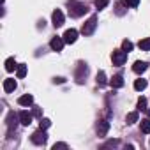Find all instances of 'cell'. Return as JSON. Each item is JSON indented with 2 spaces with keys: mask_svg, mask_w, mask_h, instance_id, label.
<instances>
[{
  "mask_svg": "<svg viewBox=\"0 0 150 150\" xmlns=\"http://www.w3.org/2000/svg\"><path fill=\"white\" fill-rule=\"evenodd\" d=\"M67 9H69V14L72 18H80L87 13V6L81 4V2H76V0H69L67 2Z\"/></svg>",
  "mask_w": 150,
  "mask_h": 150,
  "instance_id": "cell-1",
  "label": "cell"
},
{
  "mask_svg": "<svg viewBox=\"0 0 150 150\" xmlns=\"http://www.w3.org/2000/svg\"><path fill=\"white\" fill-rule=\"evenodd\" d=\"M30 139H32V143H34V145H44V143L48 141L46 129H41V127H39V131H35V132L30 136Z\"/></svg>",
  "mask_w": 150,
  "mask_h": 150,
  "instance_id": "cell-2",
  "label": "cell"
},
{
  "mask_svg": "<svg viewBox=\"0 0 150 150\" xmlns=\"http://www.w3.org/2000/svg\"><path fill=\"white\" fill-rule=\"evenodd\" d=\"M111 60H113V65H124L125 60H127V51L124 50H115L111 53Z\"/></svg>",
  "mask_w": 150,
  "mask_h": 150,
  "instance_id": "cell-3",
  "label": "cell"
},
{
  "mask_svg": "<svg viewBox=\"0 0 150 150\" xmlns=\"http://www.w3.org/2000/svg\"><path fill=\"white\" fill-rule=\"evenodd\" d=\"M18 118H20V115L16 117L14 111H11V113L7 115V120H6V122H7V134H9L7 138H11L13 131H16V127H18Z\"/></svg>",
  "mask_w": 150,
  "mask_h": 150,
  "instance_id": "cell-4",
  "label": "cell"
},
{
  "mask_svg": "<svg viewBox=\"0 0 150 150\" xmlns=\"http://www.w3.org/2000/svg\"><path fill=\"white\" fill-rule=\"evenodd\" d=\"M96 27H97V18L96 16H92L87 23H83V27H81V32H83V35H92L94 34V30H96Z\"/></svg>",
  "mask_w": 150,
  "mask_h": 150,
  "instance_id": "cell-5",
  "label": "cell"
},
{
  "mask_svg": "<svg viewBox=\"0 0 150 150\" xmlns=\"http://www.w3.org/2000/svg\"><path fill=\"white\" fill-rule=\"evenodd\" d=\"M87 72H88V67H87L83 62H80V64H78V71H76V80H78V83H83Z\"/></svg>",
  "mask_w": 150,
  "mask_h": 150,
  "instance_id": "cell-6",
  "label": "cell"
},
{
  "mask_svg": "<svg viewBox=\"0 0 150 150\" xmlns=\"http://www.w3.org/2000/svg\"><path fill=\"white\" fill-rule=\"evenodd\" d=\"M51 21H53V27H55V28H58V27L64 25V14H62L60 9L53 11V14H51Z\"/></svg>",
  "mask_w": 150,
  "mask_h": 150,
  "instance_id": "cell-7",
  "label": "cell"
},
{
  "mask_svg": "<svg viewBox=\"0 0 150 150\" xmlns=\"http://www.w3.org/2000/svg\"><path fill=\"white\" fill-rule=\"evenodd\" d=\"M62 37H64V41L67 44H72V42H76V39H78V32L74 28H69V30H65V34Z\"/></svg>",
  "mask_w": 150,
  "mask_h": 150,
  "instance_id": "cell-8",
  "label": "cell"
},
{
  "mask_svg": "<svg viewBox=\"0 0 150 150\" xmlns=\"http://www.w3.org/2000/svg\"><path fill=\"white\" fill-rule=\"evenodd\" d=\"M64 44H65L64 37H53V39L50 41V46H51V50H53V51H62Z\"/></svg>",
  "mask_w": 150,
  "mask_h": 150,
  "instance_id": "cell-9",
  "label": "cell"
},
{
  "mask_svg": "<svg viewBox=\"0 0 150 150\" xmlns=\"http://www.w3.org/2000/svg\"><path fill=\"white\" fill-rule=\"evenodd\" d=\"M32 117H34V115H32V113H28L27 110L20 111V124H21V125H27V127H28V125L32 124Z\"/></svg>",
  "mask_w": 150,
  "mask_h": 150,
  "instance_id": "cell-10",
  "label": "cell"
},
{
  "mask_svg": "<svg viewBox=\"0 0 150 150\" xmlns=\"http://www.w3.org/2000/svg\"><path fill=\"white\" fill-rule=\"evenodd\" d=\"M108 129H110V124H108L106 120H99V122H97V136L104 138V136L108 134Z\"/></svg>",
  "mask_w": 150,
  "mask_h": 150,
  "instance_id": "cell-11",
  "label": "cell"
},
{
  "mask_svg": "<svg viewBox=\"0 0 150 150\" xmlns=\"http://www.w3.org/2000/svg\"><path fill=\"white\" fill-rule=\"evenodd\" d=\"M146 67H148V64H146V62H141V60H138V62H134V65H132V71H134L136 74H143V72L146 71Z\"/></svg>",
  "mask_w": 150,
  "mask_h": 150,
  "instance_id": "cell-12",
  "label": "cell"
},
{
  "mask_svg": "<svg viewBox=\"0 0 150 150\" xmlns=\"http://www.w3.org/2000/svg\"><path fill=\"white\" fill-rule=\"evenodd\" d=\"M110 83H111L113 88H122L124 87V78L120 76V74H115V76L110 80Z\"/></svg>",
  "mask_w": 150,
  "mask_h": 150,
  "instance_id": "cell-13",
  "label": "cell"
},
{
  "mask_svg": "<svg viewBox=\"0 0 150 150\" xmlns=\"http://www.w3.org/2000/svg\"><path fill=\"white\" fill-rule=\"evenodd\" d=\"M34 103V97L30 96V94H25V96H21L20 99H18V104L20 106H30Z\"/></svg>",
  "mask_w": 150,
  "mask_h": 150,
  "instance_id": "cell-14",
  "label": "cell"
},
{
  "mask_svg": "<svg viewBox=\"0 0 150 150\" xmlns=\"http://www.w3.org/2000/svg\"><path fill=\"white\" fill-rule=\"evenodd\" d=\"M14 88H16V81H14L13 78L4 80V90H6V92H13Z\"/></svg>",
  "mask_w": 150,
  "mask_h": 150,
  "instance_id": "cell-15",
  "label": "cell"
},
{
  "mask_svg": "<svg viewBox=\"0 0 150 150\" xmlns=\"http://www.w3.org/2000/svg\"><path fill=\"white\" fill-rule=\"evenodd\" d=\"M18 65H16V60H14V57H9L7 60H6V71L7 72H11V71H14Z\"/></svg>",
  "mask_w": 150,
  "mask_h": 150,
  "instance_id": "cell-16",
  "label": "cell"
},
{
  "mask_svg": "<svg viewBox=\"0 0 150 150\" xmlns=\"http://www.w3.org/2000/svg\"><path fill=\"white\" fill-rule=\"evenodd\" d=\"M138 46H139V50H143V51H150V37L141 39V41L138 42Z\"/></svg>",
  "mask_w": 150,
  "mask_h": 150,
  "instance_id": "cell-17",
  "label": "cell"
},
{
  "mask_svg": "<svg viewBox=\"0 0 150 150\" xmlns=\"http://www.w3.org/2000/svg\"><path fill=\"white\" fill-rule=\"evenodd\" d=\"M16 76H18V78H25V76H27V65H25V64H20V65L16 67Z\"/></svg>",
  "mask_w": 150,
  "mask_h": 150,
  "instance_id": "cell-18",
  "label": "cell"
},
{
  "mask_svg": "<svg viewBox=\"0 0 150 150\" xmlns=\"http://www.w3.org/2000/svg\"><path fill=\"white\" fill-rule=\"evenodd\" d=\"M134 88H136L138 92H141V90H145V88H146V80H143V78H139V80H136V81H134Z\"/></svg>",
  "mask_w": 150,
  "mask_h": 150,
  "instance_id": "cell-19",
  "label": "cell"
},
{
  "mask_svg": "<svg viewBox=\"0 0 150 150\" xmlns=\"http://www.w3.org/2000/svg\"><path fill=\"white\" fill-rule=\"evenodd\" d=\"M106 83H108V80H106L104 71H99V72H97V85H99V87H104Z\"/></svg>",
  "mask_w": 150,
  "mask_h": 150,
  "instance_id": "cell-20",
  "label": "cell"
},
{
  "mask_svg": "<svg viewBox=\"0 0 150 150\" xmlns=\"http://www.w3.org/2000/svg\"><path fill=\"white\" fill-rule=\"evenodd\" d=\"M138 118H139V115H138V111H131L129 115H127V124H136L138 122Z\"/></svg>",
  "mask_w": 150,
  "mask_h": 150,
  "instance_id": "cell-21",
  "label": "cell"
},
{
  "mask_svg": "<svg viewBox=\"0 0 150 150\" xmlns=\"http://www.w3.org/2000/svg\"><path fill=\"white\" fill-rule=\"evenodd\" d=\"M141 132H145V134H150V118H145V120H141Z\"/></svg>",
  "mask_w": 150,
  "mask_h": 150,
  "instance_id": "cell-22",
  "label": "cell"
},
{
  "mask_svg": "<svg viewBox=\"0 0 150 150\" xmlns=\"http://www.w3.org/2000/svg\"><path fill=\"white\" fill-rule=\"evenodd\" d=\"M146 104H148V103H146L145 97H139V99H138V110H139V111H146V110H148Z\"/></svg>",
  "mask_w": 150,
  "mask_h": 150,
  "instance_id": "cell-23",
  "label": "cell"
},
{
  "mask_svg": "<svg viewBox=\"0 0 150 150\" xmlns=\"http://www.w3.org/2000/svg\"><path fill=\"white\" fill-rule=\"evenodd\" d=\"M122 4H124V6H127V7H138L139 0H122Z\"/></svg>",
  "mask_w": 150,
  "mask_h": 150,
  "instance_id": "cell-24",
  "label": "cell"
},
{
  "mask_svg": "<svg viewBox=\"0 0 150 150\" xmlns=\"http://www.w3.org/2000/svg\"><path fill=\"white\" fill-rule=\"evenodd\" d=\"M94 6H96L97 9H104V7L108 6V0H94Z\"/></svg>",
  "mask_w": 150,
  "mask_h": 150,
  "instance_id": "cell-25",
  "label": "cell"
},
{
  "mask_svg": "<svg viewBox=\"0 0 150 150\" xmlns=\"http://www.w3.org/2000/svg\"><path fill=\"white\" fill-rule=\"evenodd\" d=\"M122 50H124V51H127V53H129V51H131V50H132V42H131V41H127V39H125V41H124V42H122Z\"/></svg>",
  "mask_w": 150,
  "mask_h": 150,
  "instance_id": "cell-26",
  "label": "cell"
},
{
  "mask_svg": "<svg viewBox=\"0 0 150 150\" xmlns=\"http://www.w3.org/2000/svg\"><path fill=\"white\" fill-rule=\"evenodd\" d=\"M50 125H51L50 118H41V122H39V127H41V129H48Z\"/></svg>",
  "mask_w": 150,
  "mask_h": 150,
  "instance_id": "cell-27",
  "label": "cell"
},
{
  "mask_svg": "<svg viewBox=\"0 0 150 150\" xmlns=\"http://www.w3.org/2000/svg\"><path fill=\"white\" fill-rule=\"evenodd\" d=\"M58 148H67V145L65 143H55L53 145V150H58Z\"/></svg>",
  "mask_w": 150,
  "mask_h": 150,
  "instance_id": "cell-28",
  "label": "cell"
},
{
  "mask_svg": "<svg viewBox=\"0 0 150 150\" xmlns=\"http://www.w3.org/2000/svg\"><path fill=\"white\" fill-rule=\"evenodd\" d=\"M32 115H34V117H41V115H42V111H41V108H34V111H32Z\"/></svg>",
  "mask_w": 150,
  "mask_h": 150,
  "instance_id": "cell-29",
  "label": "cell"
},
{
  "mask_svg": "<svg viewBox=\"0 0 150 150\" xmlns=\"http://www.w3.org/2000/svg\"><path fill=\"white\" fill-rule=\"evenodd\" d=\"M115 145H118V141H117V139H111V141H108V143H106V146H115Z\"/></svg>",
  "mask_w": 150,
  "mask_h": 150,
  "instance_id": "cell-30",
  "label": "cell"
},
{
  "mask_svg": "<svg viewBox=\"0 0 150 150\" xmlns=\"http://www.w3.org/2000/svg\"><path fill=\"white\" fill-rule=\"evenodd\" d=\"M64 81H65L64 78H55V83H64Z\"/></svg>",
  "mask_w": 150,
  "mask_h": 150,
  "instance_id": "cell-31",
  "label": "cell"
},
{
  "mask_svg": "<svg viewBox=\"0 0 150 150\" xmlns=\"http://www.w3.org/2000/svg\"><path fill=\"white\" fill-rule=\"evenodd\" d=\"M146 111H148V118H150V108H148V110H146Z\"/></svg>",
  "mask_w": 150,
  "mask_h": 150,
  "instance_id": "cell-32",
  "label": "cell"
}]
</instances>
